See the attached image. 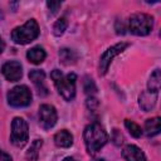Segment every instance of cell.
<instances>
[{"instance_id":"d4e9b609","label":"cell","mask_w":161,"mask_h":161,"mask_svg":"<svg viewBox=\"0 0 161 161\" xmlns=\"http://www.w3.org/2000/svg\"><path fill=\"white\" fill-rule=\"evenodd\" d=\"M1 161H13V160H11L10 155H8L5 151H3L1 152Z\"/></svg>"},{"instance_id":"e0dca14e","label":"cell","mask_w":161,"mask_h":161,"mask_svg":"<svg viewBox=\"0 0 161 161\" xmlns=\"http://www.w3.org/2000/svg\"><path fill=\"white\" fill-rule=\"evenodd\" d=\"M59 58H60V62L65 65H69V64H74L78 59V55L77 53L73 50V49H69V48H62L59 50Z\"/></svg>"},{"instance_id":"8992f818","label":"cell","mask_w":161,"mask_h":161,"mask_svg":"<svg viewBox=\"0 0 161 161\" xmlns=\"http://www.w3.org/2000/svg\"><path fill=\"white\" fill-rule=\"evenodd\" d=\"M8 102L13 107H26L31 102V92L26 86H16L8 92Z\"/></svg>"},{"instance_id":"603a6c76","label":"cell","mask_w":161,"mask_h":161,"mask_svg":"<svg viewBox=\"0 0 161 161\" xmlns=\"http://www.w3.org/2000/svg\"><path fill=\"white\" fill-rule=\"evenodd\" d=\"M60 5H62L60 1H48V3H47V6H48L49 10H52V14L57 13V11L59 10Z\"/></svg>"},{"instance_id":"d6986e66","label":"cell","mask_w":161,"mask_h":161,"mask_svg":"<svg viewBox=\"0 0 161 161\" xmlns=\"http://www.w3.org/2000/svg\"><path fill=\"white\" fill-rule=\"evenodd\" d=\"M67 26H68V20H67V18L63 16V18L58 19V20L54 23V25H53V34H54L55 36H60V35L65 31Z\"/></svg>"},{"instance_id":"30bf717a","label":"cell","mask_w":161,"mask_h":161,"mask_svg":"<svg viewBox=\"0 0 161 161\" xmlns=\"http://www.w3.org/2000/svg\"><path fill=\"white\" fill-rule=\"evenodd\" d=\"M29 78L33 82V84L35 86L38 94L44 97L48 94V88L45 86V73L40 69H33L29 73Z\"/></svg>"},{"instance_id":"7c38bea8","label":"cell","mask_w":161,"mask_h":161,"mask_svg":"<svg viewBox=\"0 0 161 161\" xmlns=\"http://www.w3.org/2000/svg\"><path fill=\"white\" fill-rule=\"evenodd\" d=\"M156 101H157V93L150 91H143L138 97V104L145 112L151 111L155 107Z\"/></svg>"},{"instance_id":"9a60e30c","label":"cell","mask_w":161,"mask_h":161,"mask_svg":"<svg viewBox=\"0 0 161 161\" xmlns=\"http://www.w3.org/2000/svg\"><path fill=\"white\" fill-rule=\"evenodd\" d=\"M26 57H28V59H29L30 63H33V64H40V63L44 62V59L47 57V53H45V50L42 47L38 45V47L30 48L28 50V53H26Z\"/></svg>"},{"instance_id":"ffe728a7","label":"cell","mask_w":161,"mask_h":161,"mask_svg":"<svg viewBox=\"0 0 161 161\" xmlns=\"http://www.w3.org/2000/svg\"><path fill=\"white\" fill-rule=\"evenodd\" d=\"M125 126H126V128L128 130V132H130L133 137L138 138V137L142 135V130H141V127H140L137 123H135L133 121L125 119Z\"/></svg>"},{"instance_id":"5bb4252c","label":"cell","mask_w":161,"mask_h":161,"mask_svg":"<svg viewBox=\"0 0 161 161\" xmlns=\"http://www.w3.org/2000/svg\"><path fill=\"white\" fill-rule=\"evenodd\" d=\"M54 142H55V145H57L58 147H64V148H67V147H70V146L73 145V136H72V133H70L69 131L62 130V131H59V132L55 133V136H54Z\"/></svg>"},{"instance_id":"44dd1931","label":"cell","mask_w":161,"mask_h":161,"mask_svg":"<svg viewBox=\"0 0 161 161\" xmlns=\"http://www.w3.org/2000/svg\"><path fill=\"white\" fill-rule=\"evenodd\" d=\"M83 89H84L86 94H88L89 97H93V94L97 92V87H96V84H94L93 79H91V78L86 77L84 82H83Z\"/></svg>"},{"instance_id":"484cf974","label":"cell","mask_w":161,"mask_h":161,"mask_svg":"<svg viewBox=\"0 0 161 161\" xmlns=\"http://www.w3.org/2000/svg\"><path fill=\"white\" fill-rule=\"evenodd\" d=\"M63 161H77L75 158H73V157H65Z\"/></svg>"},{"instance_id":"cb8c5ba5","label":"cell","mask_w":161,"mask_h":161,"mask_svg":"<svg viewBox=\"0 0 161 161\" xmlns=\"http://www.w3.org/2000/svg\"><path fill=\"white\" fill-rule=\"evenodd\" d=\"M87 107H88L89 109H96V108L98 107V101H97L94 97H89V98L87 99Z\"/></svg>"},{"instance_id":"3957f363","label":"cell","mask_w":161,"mask_h":161,"mask_svg":"<svg viewBox=\"0 0 161 161\" xmlns=\"http://www.w3.org/2000/svg\"><path fill=\"white\" fill-rule=\"evenodd\" d=\"M39 35V25L34 19H29L24 25L16 26L11 31V39L16 44H28Z\"/></svg>"},{"instance_id":"2e32d148","label":"cell","mask_w":161,"mask_h":161,"mask_svg":"<svg viewBox=\"0 0 161 161\" xmlns=\"http://www.w3.org/2000/svg\"><path fill=\"white\" fill-rule=\"evenodd\" d=\"M161 89V69H155L147 82V91L157 93Z\"/></svg>"},{"instance_id":"5b68a950","label":"cell","mask_w":161,"mask_h":161,"mask_svg":"<svg viewBox=\"0 0 161 161\" xmlns=\"http://www.w3.org/2000/svg\"><path fill=\"white\" fill-rule=\"evenodd\" d=\"M29 138V127L24 118L15 117L11 122V135L10 141L16 147H23Z\"/></svg>"},{"instance_id":"4fadbf2b","label":"cell","mask_w":161,"mask_h":161,"mask_svg":"<svg viewBox=\"0 0 161 161\" xmlns=\"http://www.w3.org/2000/svg\"><path fill=\"white\" fill-rule=\"evenodd\" d=\"M143 130L148 137H152V136L161 133V117H153V118L146 119Z\"/></svg>"},{"instance_id":"7a4b0ae2","label":"cell","mask_w":161,"mask_h":161,"mask_svg":"<svg viewBox=\"0 0 161 161\" xmlns=\"http://www.w3.org/2000/svg\"><path fill=\"white\" fill-rule=\"evenodd\" d=\"M50 77L59 92V94L65 101H72L75 97V80L77 75L74 73H69L67 75H63V73L59 69H54L50 73Z\"/></svg>"},{"instance_id":"7402d4cb","label":"cell","mask_w":161,"mask_h":161,"mask_svg":"<svg viewBox=\"0 0 161 161\" xmlns=\"http://www.w3.org/2000/svg\"><path fill=\"white\" fill-rule=\"evenodd\" d=\"M112 141H113V143H114L116 146H119V145L123 142V136H122V133H121L117 128H114V130L112 131Z\"/></svg>"},{"instance_id":"ba28073f","label":"cell","mask_w":161,"mask_h":161,"mask_svg":"<svg viewBox=\"0 0 161 161\" xmlns=\"http://www.w3.org/2000/svg\"><path fill=\"white\" fill-rule=\"evenodd\" d=\"M38 119L39 125L44 130H50L54 127L58 119V114L55 108L52 104H42L39 107V113H38Z\"/></svg>"},{"instance_id":"52a82bcc","label":"cell","mask_w":161,"mask_h":161,"mask_svg":"<svg viewBox=\"0 0 161 161\" xmlns=\"http://www.w3.org/2000/svg\"><path fill=\"white\" fill-rule=\"evenodd\" d=\"M128 47V43H117L114 45H112L111 48H108L102 55H101V59H99V74L101 75H104L109 68V64L112 63L113 58L118 54H121L126 48Z\"/></svg>"},{"instance_id":"83f0119b","label":"cell","mask_w":161,"mask_h":161,"mask_svg":"<svg viewBox=\"0 0 161 161\" xmlns=\"http://www.w3.org/2000/svg\"><path fill=\"white\" fill-rule=\"evenodd\" d=\"M160 36H161V31H160Z\"/></svg>"},{"instance_id":"9c48e42d","label":"cell","mask_w":161,"mask_h":161,"mask_svg":"<svg viewBox=\"0 0 161 161\" xmlns=\"http://www.w3.org/2000/svg\"><path fill=\"white\" fill-rule=\"evenodd\" d=\"M3 75L9 80V82H16L21 78L23 75V68H21V64L16 60H10V62H6L3 68Z\"/></svg>"},{"instance_id":"277c9868","label":"cell","mask_w":161,"mask_h":161,"mask_svg":"<svg viewBox=\"0 0 161 161\" xmlns=\"http://www.w3.org/2000/svg\"><path fill=\"white\" fill-rule=\"evenodd\" d=\"M153 26V19L148 14L143 13H136L132 14L128 19V29L135 35H147Z\"/></svg>"},{"instance_id":"8fae6325","label":"cell","mask_w":161,"mask_h":161,"mask_svg":"<svg viewBox=\"0 0 161 161\" xmlns=\"http://www.w3.org/2000/svg\"><path fill=\"white\" fill-rule=\"evenodd\" d=\"M122 156L126 161H146V156L141 148L135 145H127L122 150Z\"/></svg>"},{"instance_id":"ac0fdd59","label":"cell","mask_w":161,"mask_h":161,"mask_svg":"<svg viewBox=\"0 0 161 161\" xmlns=\"http://www.w3.org/2000/svg\"><path fill=\"white\" fill-rule=\"evenodd\" d=\"M42 146H43V140H39V138L34 140V141L31 142L30 147L28 148L26 153H25L26 160H28V161H36L38 157H39V151H40Z\"/></svg>"},{"instance_id":"6da1fadb","label":"cell","mask_w":161,"mask_h":161,"mask_svg":"<svg viewBox=\"0 0 161 161\" xmlns=\"http://www.w3.org/2000/svg\"><path fill=\"white\" fill-rule=\"evenodd\" d=\"M83 138H84L86 148L89 155L97 153L106 145V142L108 140L104 128L97 122H93L84 128Z\"/></svg>"},{"instance_id":"4316f807","label":"cell","mask_w":161,"mask_h":161,"mask_svg":"<svg viewBox=\"0 0 161 161\" xmlns=\"http://www.w3.org/2000/svg\"><path fill=\"white\" fill-rule=\"evenodd\" d=\"M93 161H106V160H103V158H97V160H93Z\"/></svg>"}]
</instances>
